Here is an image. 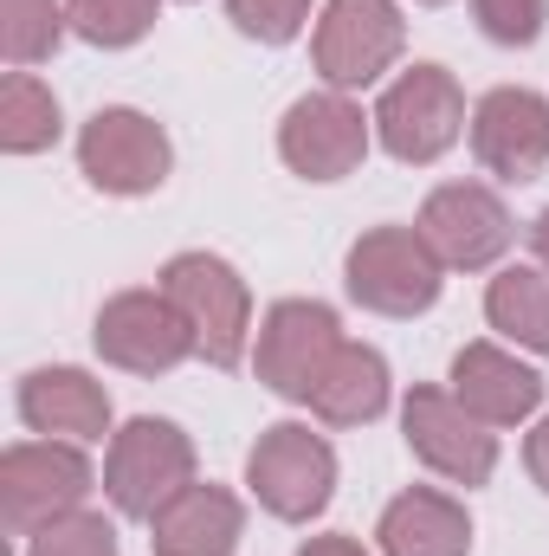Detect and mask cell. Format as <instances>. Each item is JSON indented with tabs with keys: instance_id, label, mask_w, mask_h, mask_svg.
<instances>
[{
	"instance_id": "1",
	"label": "cell",
	"mask_w": 549,
	"mask_h": 556,
	"mask_svg": "<svg viewBox=\"0 0 549 556\" xmlns=\"http://www.w3.org/2000/svg\"><path fill=\"white\" fill-rule=\"evenodd\" d=\"M162 291L188 311L194 337H201V356L214 369H240L246 363V337H253V298H246V278L233 273L227 260L214 253H181L168 260Z\"/></svg>"
},
{
	"instance_id": "20",
	"label": "cell",
	"mask_w": 549,
	"mask_h": 556,
	"mask_svg": "<svg viewBox=\"0 0 549 556\" xmlns=\"http://www.w3.org/2000/svg\"><path fill=\"white\" fill-rule=\"evenodd\" d=\"M485 317H491L505 337H518L524 350L549 356V273H537V266L498 273L491 291H485Z\"/></svg>"
},
{
	"instance_id": "17",
	"label": "cell",
	"mask_w": 549,
	"mask_h": 556,
	"mask_svg": "<svg viewBox=\"0 0 549 556\" xmlns=\"http://www.w3.org/2000/svg\"><path fill=\"white\" fill-rule=\"evenodd\" d=\"M20 415L39 433H65V440H104L111 427V395L104 382H91L85 369H33L20 382Z\"/></svg>"
},
{
	"instance_id": "16",
	"label": "cell",
	"mask_w": 549,
	"mask_h": 556,
	"mask_svg": "<svg viewBox=\"0 0 549 556\" xmlns=\"http://www.w3.org/2000/svg\"><path fill=\"white\" fill-rule=\"evenodd\" d=\"M149 525H155L162 556H233L240 531H246V511L227 485H181Z\"/></svg>"
},
{
	"instance_id": "7",
	"label": "cell",
	"mask_w": 549,
	"mask_h": 556,
	"mask_svg": "<svg viewBox=\"0 0 549 556\" xmlns=\"http://www.w3.org/2000/svg\"><path fill=\"white\" fill-rule=\"evenodd\" d=\"M85 492H91V466H85L78 446L39 440V446H13L0 459V505H7V531L13 538H33L52 518L78 511Z\"/></svg>"
},
{
	"instance_id": "21",
	"label": "cell",
	"mask_w": 549,
	"mask_h": 556,
	"mask_svg": "<svg viewBox=\"0 0 549 556\" xmlns=\"http://www.w3.org/2000/svg\"><path fill=\"white\" fill-rule=\"evenodd\" d=\"M0 142L13 155H33V149L59 142V98L39 78H26V72H13L0 85Z\"/></svg>"
},
{
	"instance_id": "27",
	"label": "cell",
	"mask_w": 549,
	"mask_h": 556,
	"mask_svg": "<svg viewBox=\"0 0 549 556\" xmlns=\"http://www.w3.org/2000/svg\"><path fill=\"white\" fill-rule=\"evenodd\" d=\"M524 459H531V479H537V485L549 492V420L537 427V433H531V446H524Z\"/></svg>"
},
{
	"instance_id": "26",
	"label": "cell",
	"mask_w": 549,
	"mask_h": 556,
	"mask_svg": "<svg viewBox=\"0 0 549 556\" xmlns=\"http://www.w3.org/2000/svg\"><path fill=\"white\" fill-rule=\"evenodd\" d=\"M472 13H478L485 39H498V46H531V39L544 33L549 0H472Z\"/></svg>"
},
{
	"instance_id": "24",
	"label": "cell",
	"mask_w": 549,
	"mask_h": 556,
	"mask_svg": "<svg viewBox=\"0 0 549 556\" xmlns=\"http://www.w3.org/2000/svg\"><path fill=\"white\" fill-rule=\"evenodd\" d=\"M33 556H117V531L98 511H65L46 531H33Z\"/></svg>"
},
{
	"instance_id": "4",
	"label": "cell",
	"mask_w": 549,
	"mask_h": 556,
	"mask_svg": "<svg viewBox=\"0 0 549 556\" xmlns=\"http://www.w3.org/2000/svg\"><path fill=\"white\" fill-rule=\"evenodd\" d=\"M188 350H201V337L168 291H117L98 311V356L130 376H168Z\"/></svg>"
},
{
	"instance_id": "10",
	"label": "cell",
	"mask_w": 549,
	"mask_h": 556,
	"mask_svg": "<svg viewBox=\"0 0 549 556\" xmlns=\"http://www.w3.org/2000/svg\"><path fill=\"white\" fill-rule=\"evenodd\" d=\"M336 350H343L336 311L317 298H284V304H272V317L259 330V382L291 395V402H310V389Z\"/></svg>"
},
{
	"instance_id": "11",
	"label": "cell",
	"mask_w": 549,
	"mask_h": 556,
	"mask_svg": "<svg viewBox=\"0 0 549 556\" xmlns=\"http://www.w3.org/2000/svg\"><path fill=\"white\" fill-rule=\"evenodd\" d=\"M401 427H408V446L452 485H485L491 466H498V440L491 427L472 415L459 395L446 389H413L408 408H401Z\"/></svg>"
},
{
	"instance_id": "5",
	"label": "cell",
	"mask_w": 549,
	"mask_h": 556,
	"mask_svg": "<svg viewBox=\"0 0 549 556\" xmlns=\"http://www.w3.org/2000/svg\"><path fill=\"white\" fill-rule=\"evenodd\" d=\"M375 130H382V149L395 162H433V155H446L459 142V130H465V98H459L452 72L446 65L401 72L382 91V104H375Z\"/></svg>"
},
{
	"instance_id": "22",
	"label": "cell",
	"mask_w": 549,
	"mask_h": 556,
	"mask_svg": "<svg viewBox=\"0 0 549 556\" xmlns=\"http://www.w3.org/2000/svg\"><path fill=\"white\" fill-rule=\"evenodd\" d=\"M65 7L59 0H0V46L13 65H39L59 52V33H65Z\"/></svg>"
},
{
	"instance_id": "28",
	"label": "cell",
	"mask_w": 549,
	"mask_h": 556,
	"mask_svg": "<svg viewBox=\"0 0 549 556\" xmlns=\"http://www.w3.org/2000/svg\"><path fill=\"white\" fill-rule=\"evenodd\" d=\"M297 556H369V551H362L356 538H310Z\"/></svg>"
},
{
	"instance_id": "13",
	"label": "cell",
	"mask_w": 549,
	"mask_h": 556,
	"mask_svg": "<svg viewBox=\"0 0 549 556\" xmlns=\"http://www.w3.org/2000/svg\"><path fill=\"white\" fill-rule=\"evenodd\" d=\"M78 162L91 175V188L104 194H149L168 181V137L155 117L142 111H98L78 137Z\"/></svg>"
},
{
	"instance_id": "23",
	"label": "cell",
	"mask_w": 549,
	"mask_h": 556,
	"mask_svg": "<svg viewBox=\"0 0 549 556\" xmlns=\"http://www.w3.org/2000/svg\"><path fill=\"white\" fill-rule=\"evenodd\" d=\"M72 33L91 46H137L155 26V0H65Z\"/></svg>"
},
{
	"instance_id": "6",
	"label": "cell",
	"mask_w": 549,
	"mask_h": 556,
	"mask_svg": "<svg viewBox=\"0 0 549 556\" xmlns=\"http://www.w3.org/2000/svg\"><path fill=\"white\" fill-rule=\"evenodd\" d=\"M349 298L382 311V317H413L439 298V260L420 240V227H375L349 247Z\"/></svg>"
},
{
	"instance_id": "30",
	"label": "cell",
	"mask_w": 549,
	"mask_h": 556,
	"mask_svg": "<svg viewBox=\"0 0 549 556\" xmlns=\"http://www.w3.org/2000/svg\"><path fill=\"white\" fill-rule=\"evenodd\" d=\"M433 7H439V0H433Z\"/></svg>"
},
{
	"instance_id": "19",
	"label": "cell",
	"mask_w": 549,
	"mask_h": 556,
	"mask_svg": "<svg viewBox=\"0 0 549 556\" xmlns=\"http://www.w3.org/2000/svg\"><path fill=\"white\" fill-rule=\"evenodd\" d=\"M310 408L330 420V427H362V420H375L388 408V363H382L375 350H362V343H343V350L330 356V369L317 376Z\"/></svg>"
},
{
	"instance_id": "12",
	"label": "cell",
	"mask_w": 549,
	"mask_h": 556,
	"mask_svg": "<svg viewBox=\"0 0 549 556\" xmlns=\"http://www.w3.org/2000/svg\"><path fill=\"white\" fill-rule=\"evenodd\" d=\"M420 240L433 247L439 266H459V273H478L491 266L505 247H511V214L491 188L478 181H452V188H433L426 207H420Z\"/></svg>"
},
{
	"instance_id": "3",
	"label": "cell",
	"mask_w": 549,
	"mask_h": 556,
	"mask_svg": "<svg viewBox=\"0 0 549 556\" xmlns=\"http://www.w3.org/2000/svg\"><path fill=\"white\" fill-rule=\"evenodd\" d=\"M181 485H194V446L175 420H130L111 440L104 492L124 518H155Z\"/></svg>"
},
{
	"instance_id": "9",
	"label": "cell",
	"mask_w": 549,
	"mask_h": 556,
	"mask_svg": "<svg viewBox=\"0 0 549 556\" xmlns=\"http://www.w3.org/2000/svg\"><path fill=\"white\" fill-rule=\"evenodd\" d=\"M278 155L304 175V181H343L362 168L369 155V117L343 98V91H310L284 111L278 124Z\"/></svg>"
},
{
	"instance_id": "29",
	"label": "cell",
	"mask_w": 549,
	"mask_h": 556,
	"mask_svg": "<svg viewBox=\"0 0 549 556\" xmlns=\"http://www.w3.org/2000/svg\"><path fill=\"white\" fill-rule=\"evenodd\" d=\"M531 247H537V260H544V273H549V207L537 214V227H531Z\"/></svg>"
},
{
	"instance_id": "8",
	"label": "cell",
	"mask_w": 549,
	"mask_h": 556,
	"mask_svg": "<svg viewBox=\"0 0 549 556\" xmlns=\"http://www.w3.org/2000/svg\"><path fill=\"white\" fill-rule=\"evenodd\" d=\"M408 46L401 7L395 0H330L317 20V72L349 91V85H375Z\"/></svg>"
},
{
	"instance_id": "15",
	"label": "cell",
	"mask_w": 549,
	"mask_h": 556,
	"mask_svg": "<svg viewBox=\"0 0 549 556\" xmlns=\"http://www.w3.org/2000/svg\"><path fill=\"white\" fill-rule=\"evenodd\" d=\"M452 395L485 420V427H518L524 415H537L544 382H537V369H524L498 343H465L452 356Z\"/></svg>"
},
{
	"instance_id": "2",
	"label": "cell",
	"mask_w": 549,
	"mask_h": 556,
	"mask_svg": "<svg viewBox=\"0 0 549 556\" xmlns=\"http://www.w3.org/2000/svg\"><path fill=\"white\" fill-rule=\"evenodd\" d=\"M246 479L259 492V505L284 518V525H304L330 505V485H336V453L323 433L297 427V420H278L259 433L253 459H246Z\"/></svg>"
},
{
	"instance_id": "25",
	"label": "cell",
	"mask_w": 549,
	"mask_h": 556,
	"mask_svg": "<svg viewBox=\"0 0 549 556\" xmlns=\"http://www.w3.org/2000/svg\"><path fill=\"white\" fill-rule=\"evenodd\" d=\"M227 13H233V26H240L246 39L284 46V39H297V33H304L310 0H227Z\"/></svg>"
},
{
	"instance_id": "14",
	"label": "cell",
	"mask_w": 549,
	"mask_h": 556,
	"mask_svg": "<svg viewBox=\"0 0 549 556\" xmlns=\"http://www.w3.org/2000/svg\"><path fill=\"white\" fill-rule=\"evenodd\" d=\"M472 155L505 175V181H531L549 168V98L505 85L472 111Z\"/></svg>"
},
{
	"instance_id": "18",
	"label": "cell",
	"mask_w": 549,
	"mask_h": 556,
	"mask_svg": "<svg viewBox=\"0 0 549 556\" xmlns=\"http://www.w3.org/2000/svg\"><path fill=\"white\" fill-rule=\"evenodd\" d=\"M382 556H465L472 551V525L446 492L413 485L382 511Z\"/></svg>"
}]
</instances>
